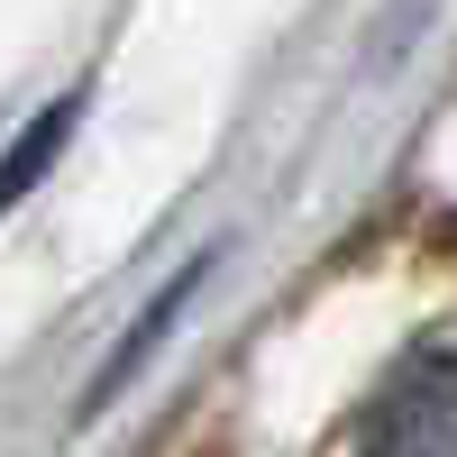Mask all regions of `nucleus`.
<instances>
[{"instance_id":"nucleus-1","label":"nucleus","mask_w":457,"mask_h":457,"mask_svg":"<svg viewBox=\"0 0 457 457\" xmlns=\"http://www.w3.org/2000/svg\"><path fill=\"white\" fill-rule=\"evenodd\" d=\"M357 448L366 457H457V338L411 348L385 375V394L366 403Z\"/></svg>"},{"instance_id":"nucleus-2","label":"nucleus","mask_w":457,"mask_h":457,"mask_svg":"<svg viewBox=\"0 0 457 457\" xmlns=\"http://www.w3.org/2000/svg\"><path fill=\"white\" fill-rule=\"evenodd\" d=\"M64 120H73V101H55V110H46V120H37V137H19V156H10V165H0V202H19V183H28L37 165H46V156H55V137H64Z\"/></svg>"}]
</instances>
